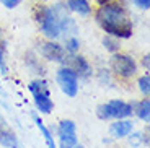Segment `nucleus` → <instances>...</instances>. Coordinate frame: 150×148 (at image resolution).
Segmentation results:
<instances>
[{"label": "nucleus", "mask_w": 150, "mask_h": 148, "mask_svg": "<svg viewBox=\"0 0 150 148\" xmlns=\"http://www.w3.org/2000/svg\"><path fill=\"white\" fill-rule=\"evenodd\" d=\"M95 18L106 34H111L117 39H127L132 36V21L122 5L114 2L100 5Z\"/></svg>", "instance_id": "1"}, {"label": "nucleus", "mask_w": 150, "mask_h": 148, "mask_svg": "<svg viewBox=\"0 0 150 148\" xmlns=\"http://www.w3.org/2000/svg\"><path fill=\"white\" fill-rule=\"evenodd\" d=\"M69 18L70 16L64 4H56L52 7H39L36 13V20L41 28V33L52 41L60 36V28Z\"/></svg>", "instance_id": "2"}, {"label": "nucleus", "mask_w": 150, "mask_h": 148, "mask_svg": "<svg viewBox=\"0 0 150 148\" xmlns=\"http://www.w3.org/2000/svg\"><path fill=\"white\" fill-rule=\"evenodd\" d=\"M30 91L34 98V104H36L38 111L42 114H49L54 109V103L51 99V91H49V85L46 80H34L30 85Z\"/></svg>", "instance_id": "3"}, {"label": "nucleus", "mask_w": 150, "mask_h": 148, "mask_svg": "<svg viewBox=\"0 0 150 148\" xmlns=\"http://www.w3.org/2000/svg\"><path fill=\"white\" fill-rule=\"evenodd\" d=\"M57 78V85L60 86L62 93L67 94L69 98H75L79 93V75L75 73L72 68L69 67H60L56 73Z\"/></svg>", "instance_id": "4"}, {"label": "nucleus", "mask_w": 150, "mask_h": 148, "mask_svg": "<svg viewBox=\"0 0 150 148\" xmlns=\"http://www.w3.org/2000/svg\"><path fill=\"white\" fill-rule=\"evenodd\" d=\"M111 68L119 77L131 78L137 72V63H135V60L132 57L126 56V54H116L114 52V56L111 59Z\"/></svg>", "instance_id": "5"}, {"label": "nucleus", "mask_w": 150, "mask_h": 148, "mask_svg": "<svg viewBox=\"0 0 150 148\" xmlns=\"http://www.w3.org/2000/svg\"><path fill=\"white\" fill-rule=\"evenodd\" d=\"M64 63L65 67H69V68H72V70L75 72V73L79 75L80 78H88L91 75V67L90 63L86 62L85 57L82 56H77V54H69L65 56L64 59Z\"/></svg>", "instance_id": "6"}, {"label": "nucleus", "mask_w": 150, "mask_h": 148, "mask_svg": "<svg viewBox=\"0 0 150 148\" xmlns=\"http://www.w3.org/2000/svg\"><path fill=\"white\" fill-rule=\"evenodd\" d=\"M39 52L41 56L47 60H54V62H64L65 56H67V51L64 49V46H60L59 42L49 41V42H42L39 44Z\"/></svg>", "instance_id": "7"}, {"label": "nucleus", "mask_w": 150, "mask_h": 148, "mask_svg": "<svg viewBox=\"0 0 150 148\" xmlns=\"http://www.w3.org/2000/svg\"><path fill=\"white\" fill-rule=\"evenodd\" d=\"M57 133H59L60 143L72 145V147L77 145V129H75V124L72 121H62L59 124Z\"/></svg>", "instance_id": "8"}, {"label": "nucleus", "mask_w": 150, "mask_h": 148, "mask_svg": "<svg viewBox=\"0 0 150 148\" xmlns=\"http://www.w3.org/2000/svg\"><path fill=\"white\" fill-rule=\"evenodd\" d=\"M108 104V109H109V116L111 119H126L132 114V104H127L121 99H112L109 101Z\"/></svg>", "instance_id": "9"}, {"label": "nucleus", "mask_w": 150, "mask_h": 148, "mask_svg": "<svg viewBox=\"0 0 150 148\" xmlns=\"http://www.w3.org/2000/svg\"><path fill=\"white\" fill-rule=\"evenodd\" d=\"M134 125H132L131 121H126V119H117L114 124H111L109 127V132L114 138H122V137H127L129 133L132 132Z\"/></svg>", "instance_id": "10"}, {"label": "nucleus", "mask_w": 150, "mask_h": 148, "mask_svg": "<svg viewBox=\"0 0 150 148\" xmlns=\"http://www.w3.org/2000/svg\"><path fill=\"white\" fill-rule=\"evenodd\" d=\"M0 145L7 148H18V140H16L15 133L10 129H7L4 124L0 125Z\"/></svg>", "instance_id": "11"}, {"label": "nucleus", "mask_w": 150, "mask_h": 148, "mask_svg": "<svg viewBox=\"0 0 150 148\" xmlns=\"http://www.w3.org/2000/svg\"><path fill=\"white\" fill-rule=\"evenodd\" d=\"M67 8L83 16L91 13V7L88 0H67Z\"/></svg>", "instance_id": "12"}, {"label": "nucleus", "mask_w": 150, "mask_h": 148, "mask_svg": "<svg viewBox=\"0 0 150 148\" xmlns=\"http://www.w3.org/2000/svg\"><path fill=\"white\" fill-rule=\"evenodd\" d=\"M132 112H135L142 121L149 122V119H150V103H149V99L145 98V99H142L140 103H137L135 107H132Z\"/></svg>", "instance_id": "13"}, {"label": "nucleus", "mask_w": 150, "mask_h": 148, "mask_svg": "<svg viewBox=\"0 0 150 148\" xmlns=\"http://www.w3.org/2000/svg\"><path fill=\"white\" fill-rule=\"evenodd\" d=\"M34 117V122H36V125H38V129L41 130V133L44 135V140H46V143H47V147L49 148H57L56 147V143H54V138H52V135H51V132H49V129L44 125V122H42L41 119L38 117V116H33Z\"/></svg>", "instance_id": "14"}, {"label": "nucleus", "mask_w": 150, "mask_h": 148, "mask_svg": "<svg viewBox=\"0 0 150 148\" xmlns=\"http://www.w3.org/2000/svg\"><path fill=\"white\" fill-rule=\"evenodd\" d=\"M103 46H105V49L106 51H109V52H117L119 51V47H121V44H119V39L117 37H114V36H111V34H106L105 37H103Z\"/></svg>", "instance_id": "15"}, {"label": "nucleus", "mask_w": 150, "mask_h": 148, "mask_svg": "<svg viewBox=\"0 0 150 148\" xmlns=\"http://www.w3.org/2000/svg\"><path fill=\"white\" fill-rule=\"evenodd\" d=\"M64 49L69 52V54H77V51L80 49V41L77 36H70V37H65V46Z\"/></svg>", "instance_id": "16"}, {"label": "nucleus", "mask_w": 150, "mask_h": 148, "mask_svg": "<svg viewBox=\"0 0 150 148\" xmlns=\"http://www.w3.org/2000/svg\"><path fill=\"white\" fill-rule=\"evenodd\" d=\"M139 88L145 96H149V93H150V77L149 75H144V77L139 78Z\"/></svg>", "instance_id": "17"}, {"label": "nucleus", "mask_w": 150, "mask_h": 148, "mask_svg": "<svg viewBox=\"0 0 150 148\" xmlns=\"http://www.w3.org/2000/svg\"><path fill=\"white\" fill-rule=\"evenodd\" d=\"M96 116L101 121H108V119H111V116H109V109H108V104H100V106L96 107Z\"/></svg>", "instance_id": "18"}, {"label": "nucleus", "mask_w": 150, "mask_h": 148, "mask_svg": "<svg viewBox=\"0 0 150 148\" xmlns=\"http://www.w3.org/2000/svg\"><path fill=\"white\" fill-rule=\"evenodd\" d=\"M0 68H2V73H7L8 68H7V63H5V47H4V42L0 41Z\"/></svg>", "instance_id": "19"}, {"label": "nucleus", "mask_w": 150, "mask_h": 148, "mask_svg": "<svg viewBox=\"0 0 150 148\" xmlns=\"http://www.w3.org/2000/svg\"><path fill=\"white\" fill-rule=\"evenodd\" d=\"M2 2V5L4 7H7V8H15V7H18L20 4H21V0H0Z\"/></svg>", "instance_id": "20"}, {"label": "nucleus", "mask_w": 150, "mask_h": 148, "mask_svg": "<svg viewBox=\"0 0 150 148\" xmlns=\"http://www.w3.org/2000/svg\"><path fill=\"white\" fill-rule=\"evenodd\" d=\"M134 4L142 10H149L150 8V0H134Z\"/></svg>", "instance_id": "21"}, {"label": "nucleus", "mask_w": 150, "mask_h": 148, "mask_svg": "<svg viewBox=\"0 0 150 148\" xmlns=\"http://www.w3.org/2000/svg\"><path fill=\"white\" fill-rule=\"evenodd\" d=\"M149 59H150V56L147 54V56H144V59H142V65L145 67L147 70H149Z\"/></svg>", "instance_id": "22"}, {"label": "nucleus", "mask_w": 150, "mask_h": 148, "mask_svg": "<svg viewBox=\"0 0 150 148\" xmlns=\"http://www.w3.org/2000/svg\"><path fill=\"white\" fill-rule=\"evenodd\" d=\"M0 104H4V106L7 107V101H5V96H4V93L0 94Z\"/></svg>", "instance_id": "23"}, {"label": "nucleus", "mask_w": 150, "mask_h": 148, "mask_svg": "<svg viewBox=\"0 0 150 148\" xmlns=\"http://www.w3.org/2000/svg\"><path fill=\"white\" fill-rule=\"evenodd\" d=\"M98 4L100 5H105V4H109V2H111V0H96Z\"/></svg>", "instance_id": "24"}, {"label": "nucleus", "mask_w": 150, "mask_h": 148, "mask_svg": "<svg viewBox=\"0 0 150 148\" xmlns=\"http://www.w3.org/2000/svg\"><path fill=\"white\" fill-rule=\"evenodd\" d=\"M60 148H72V145H65V143H60Z\"/></svg>", "instance_id": "25"}, {"label": "nucleus", "mask_w": 150, "mask_h": 148, "mask_svg": "<svg viewBox=\"0 0 150 148\" xmlns=\"http://www.w3.org/2000/svg\"><path fill=\"white\" fill-rule=\"evenodd\" d=\"M72 148H83V147H82V145H74Z\"/></svg>", "instance_id": "26"}]
</instances>
